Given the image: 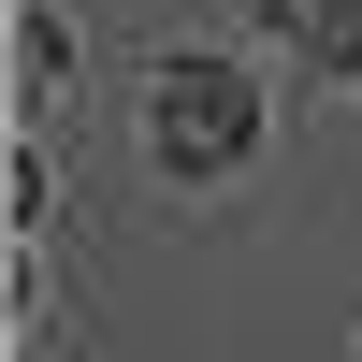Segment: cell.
<instances>
[{"mask_svg": "<svg viewBox=\"0 0 362 362\" xmlns=\"http://www.w3.org/2000/svg\"><path fill=\"white\" fill-rule=\"evenodd\" d=\"M290 44L319 73H362V0H290Z\"/></svg>", "mask_w": 362, "mask_h": 362, "instance_id": "7a4b0ae2", "label": "cell"}, {"mask_svg": "<svg viewBox=\"0 0 362 362\" xmlns=\"http://www.w3.org/2000/svg\"><path fill=\"white\" fill-rule=\"evenodd\" d=\"M247 145H261L247 73H218V58H174V73H160V160H174V174H232Z\"/></svg>", "mask_w": 362, "mask_h": 362, "instance_id": "6da1fadb", "label": "cell"}, {"mask_svg": "<svg viewBox=\"0 0 362 362\" xmlns=\"http://www.w3.org/2000/svg\"><path fill=\"white\" fill-rule=\"evenodd\" d=\"M44 87H58V29L29 15V29H15V102H44Z\"/></svg>", "mask_w": 362, "mask_h": 362, "instance_id": "3957f363", "label": "cell"}]
</instances>
